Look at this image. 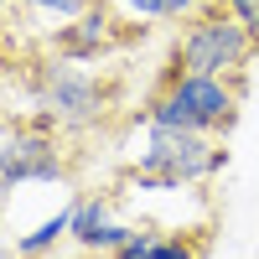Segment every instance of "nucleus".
Instances as JSON below:
<instances>
[{"instance_id":"2","label":"nucleus","mask_w":259,"mask_h":259,"mask_svg":"<svg viewBox=\"0 0 259 259\" xmlns=\"http://www.w3.org/2000/svg\"><path fill=\"white\" fill-rule=\"evenodd\" d=\"M135 145H130V171H150V177L182 182V187H202L223 171L228 150L218 135H202V130L187 124H161V119H135Z\"/></svg>"},{"instance_id":"7","label":"nucleus","mask_w":259,"mask_h":259,"mask_svg":"<svg viewBox=\"0 0 259 259\" xmlns=\"http://www.w3.org/2000/svg\"><path fill=\"white\" fill-rule=\"evenodd\" d=\"M119 26H124V21L109 11V0H94L83 16L62 21V26L52 31V52L73 57V62H99V57L119 41Z\"/></svg>"},{"instance_id":"6","label":"nucleus","mask_w":259,"mask_h":259,"mask_svg":"<svg viewBox=\"0 0 259 259\" xmlns=\"http://www.w3.org/2000/svg\"><path fill=\"white\" fill-rule=\"evenodd\" d=\"M130 233H135V223L119 218V197H114V192H89V197L73 202V228H68V239H73L83 254H104V259H109Z\"/></svg>"},{"instance_id":"4","label":"nucleus","mask_w":259,"mask_h":259,"mask_svg":"<svg viewBox=\"0 0 259 259\" xmlns=\"http://www.w3.org/2000/svg\"><path fill=\"white\" fill-rule=\"evenodd\" d=\"M254 52H259V41L218 6V0H212V6H202L197 16L182 21L171 68H182V73H207V78H244V68L254 62Z\"/></svg>"},{"instance_id":"1","label":"nucleus","mask_w":259,"mask_h":259,"mask_svg":"<svg viewBox=\"0 0 259 259\" xmlns=\"http://www.w3.org/2000/svg\"><path fill=\"white\" fill-rule=\"evenodd\" d=\"M31 109L57 135H94L109 119V89L89 73V62L52 52L31 68Z\"/></svg>"},{"instance_id":"9","label":"nucleus","mask_w":259,"mask_h":259,"mask_svg":"<svg viewBox=\"0 0 259 259\" xmlns=\"http://www.w3.org/2000/svg\"><path fill=\"white\" fill-rule=\"evenodd\" d=\"M109 259H202L197 244L187 233H156V228H135Z\"/></svg>"},{"instance_id":"5","label":"nucleus","mask_w":259,"mask_h":259,"mask_svg":"<svg viewBox=\"0 0 259 259\" xmlns=\"http://www.w3.org/2000/svg\"><path fill=\"white\" fill-rule=\"evenodd\" d=\"M68 177L62 135L41 119H0V197H16L21 187H47Z\"/></svg>"},{"instance_id":"10","label":"nucleus","mask_w":259,"mask_h":259,"mask_svg":"<svg viewBox=\"0 0 259 259\" xmlns=\"http://www.w3.org/2000/svg\"><path fill=\"white\" fill-rule=\"evenodd\" d=\"M68 228H73V202L57 207V212H47L31 233H16V259H41V254H52L62 239H68Z\"/></svg>"},{"instance_id":"11","label":"nucleus","mask_w":259,"mask_h":259,"mask_svg":"<svg viewBox=\"0 0 259 259\" xmlns=\"http://www.w3.org/2000/svg\"><path fill=\"white\" fill-rule=\"evenodd\" d=\"M89 6H94V0H11V11H26V16H36V21H52V26L83 16Z\"/></svg>"},{"instance_id":"13","label":"nucleus","mask_w":259,"mask_h":259,"mask_svg":"<svg viewBox=\"0 0 259 259\" xmlns=\"http://www.w3.org/2000/svg\"><path fill=\"white\" fill-rule=\"evenodd\" d=\"M6 207H11V197H0V259H16V239L6 233Z\"/></svg>"},{"instance_id":"14","label":"nucleus","mask_w":259,"mask_h":259,"mask_svg":"<svg viewBox=\"0 0 259 259\" xmlns=\"http://www.w3.org/2000/svg\"><path fill=\"white\" fill-rule=\"evenodd\" d=\"M6 11H11V0H0V16H6Z\"/></svg>"},{"instance_id":"3","label":"nucleus","mask_w":259,"mask_h":259,"mask_svg":"<svg viewBox=\"0 0 259 259\" xmlns=\"http://www.w3.org/2000/svg\"><path fill=\"white\" fill-rule=\"evenodd\" d=\"M239 78H207V73H182V68H166V83L145 104V119H161V124H187V130H202V135H228L233 119H239Z\"/></svg>"},{"instance_id":"8","label":"nucleus","mask_w":259,"mask_h":259,"mask_svg":"<svg viewBox=\"0 0 259 259\" xmlns=\"http://www.w3.org/2000/svg\"><path fill=\"white\" fill-rule=\"evenodd\" d=\"M202 6H212V0H109V11L124 26H182Z\"/></svg>"},{"instance_id":"12","label":"nucleus","mask_w":259,"mask_h":259,"mask_svg":"<svg viewBox=\"0 0 259 259\" xmlns=\"http://www.w3.org/2000/svg\"><path fill=\"white\" fill-rule=\"evenodd\" d=\"M218 6H223V11L239 21V26H244L254 41H259V0H218Z\"/></svg>"}]
</instances>
